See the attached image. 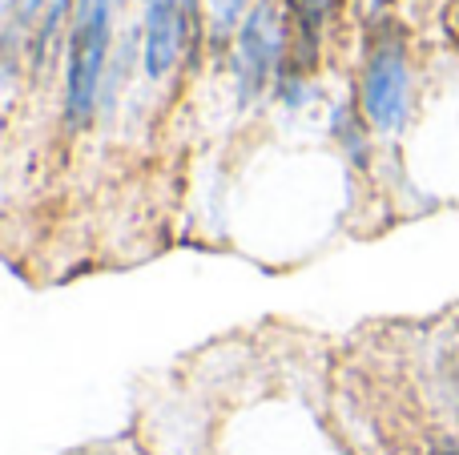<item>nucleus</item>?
I'll list each match as a JSON object with an SVG mask.
<instances>
[{"label":"nucleus","mask_w":459,"mask_h":455,"mask_svg":"<svg viewBox=\"0 0 459 455\" xmlns=\"http://www.w3.org/2000/svg\"><path fill=\"white\" fill-rule=\"evenodd\" d=\"M105 53H109V0H77V21L69 37V81H65L73 121H85L93 113Z\"/></svg>","instance_id":"obj_1"},{"label":"nucleus","mask_w":459,"mask_h":455,"mask_svg":"<svg viewBox=\"0 0 459 455\" xmlns=\"http://www.w3.org/2000/svg\"><path fill=\"white\" fill-rule=\"evenodd\" d=\"M282 13H278L274 0H258V8H250V16L242 21V32H238V85H242V97H254L266 89L270 73L282 56Z\"/></svg>","instance_id":"obj_2"},{"label":"nucleus","mask_w":459,"mask_h":455,"mask_svg":"<svg viewBox=\"0 0 459 455\" xmlns=\"http://www.w3.org/2000/svg\"><path fill=\"white\" fill-rule=\"evenodd\" d=\"M407 56L399 40H383L363 73V113L375 129H399L407 117Z\"/></svg>","instance_id":"obj_3"},{"label":"nucleus","mask_w":459,"mask_h":455,"mask_svg":"<svg viewBox=\"0 0 459 455\" xmlns=\"http://www.w3.org/2000/svg\"><path fill=\"white\" fill-rule=\"evenodd\" d=\"M190 0H150L145 4V69L161 77L178 64L190 37Z\"/></svg>","instance_id":"obj_4"},{"label":"nucleus","mask_w":459,"mask_h":455,"mask_svg":"<svg viewBox=\"0 0 459 455\" xmlns=\"http://www.w3.org/2000/svg\"><path fill=\"white\" fill-rule=\"evenodd\" d=\"M246 0H210V21H214V32L222 37L238 24V16H242Z\"/></svg>","instance_id":"obj_5"},{"label":"nucleus","mask_w":459,"mask_h":455,"mask_svg":"<svg viewBox=\"0 0 459 455\" xmlns=\"http://www.w3.org/2000/svg\"><path fill=\"white\" fill-rule=\"evenodd\" d=\"M294 4H299V16H302L307 29H315V24L323 21V13H326V0H294Z\"/></svg>","instance_id":"obj_6"},{"label":"nucleus","mask_w":459,"mask_h":455,"mask_svg":"<svg viewBox=\"0 0 459 455\" xmlns=\"http://www.w3.org/2000/svg\"><path fill=\"white\" fill-rule=\"evenodd\" d=\"M8 4H13V21H37V13L40 8H45V0H8Z\"/></svg>","instance_id":"obj_7"},{"label":"nucleus","mask_w":459,"mask_h":455,"mask_svg":"<svg viewBox=\"0 0 459 455\" xmlns=\"http://www.w3.org/2000/svg\"><path fill=\"white\" fill-rule=\"evenodd\" d=\"M455 13H459V0H455Z\"/></svg>","instance_id":"obj_8"},{"label":"nucleus","mask_w":459,"mask_h":455,"mask_svg":"<svg viewBox=\"0 0 459 455\" xmlns=\"http://www.w3.org/2000/svg\"><path fill=\"white\" fill-rule=\"evenodd\" d=\"M455 455H459V451H455Z\"/></svg>","instance_id":"obj_9"}]
</instances>
